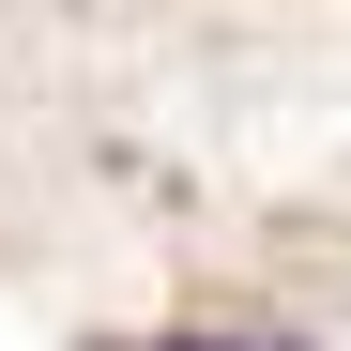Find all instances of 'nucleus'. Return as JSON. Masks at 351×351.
<instances>
[{
  "label": "nucleus",
  "mask_w": 351,
  "mask_h": 351,
  "mask_svg": "<svg viewBox=\"0 0 351 351\" xmlns=\"http://www.w3.org/2000/svg\"><path fill=\"white\" fill-rule=\"evenodd\" d=\"M168 351H306V336H168Z\"/></svg>",
  "instance_id": "f257e3e1"
}]
</instances>
